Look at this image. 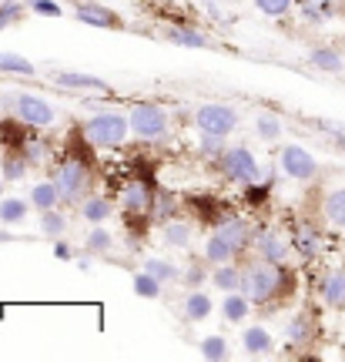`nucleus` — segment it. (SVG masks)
<instances>
[{"label": "nucleus", "mask_w": 345, "mask_h": 362, "mask_svg": "<svg viewBox=\"0 0 345 362\" xmlns=\"http://www.w3.org/2000/svg\"><path fill=\"white\" fill-rule=\"evenodd\" d=\"M285 336H288L292 346H312V339H315V319H312L308 312L292 315L288 325H285Z\"/></svg>", "instance_id": "15"}, {"label": "nucleus", "mask_w": 345, "mask_h": 362, "mask_svg": "<svg viewBox=\"0 0 345 362\" xmlns=\"http://www.w3.org/2000/svg\"><path fill=\"white\" fill-rule=\"evenodd\" d=\"M205 7L211 11V17H215V21H225V13H221V11L215 7V0H205Z\"/></svg>", "instance_id": "47"}, {"label": "nucleus", "mask_w": 345, "mask_h": 362, "mask_svg": "<svg viewBox=\"0 0 345 362\" xmlns=\"http://www.w3.org/2000/svg\"><path fill=\"white\" fill-rule=\"evenodd\" d=\"M0 71L7 74H34V64L21 54H0Z\"/></svg>", "instance_id": "36"}, {"label": "nucleus", "mask_w": 345, "mask_h": 362, "mask_svg": "<svg viewBox=\"0 0 345 362\" xmlns=\"http://www.w3.org/2000/svg\"><path fill=\"white\" fill-rule=\"evenodd\" d=\"M144 269L151 272V275H158L161 282H178L181 275H185V272H181L171 259H148L144 262Z\"/></svg>", "instance_id": "33"}, {"label": "nucleus", "mask_w": 345, "mask_h": 362, "mask_svg": "<svg viewBox=\"0 0 345 362\" xmlns=\"http://www.w3.org/2000/svg\"><path fill=\"white\" fill-rule=\"evenodd\" d=\"M74 17L81 21V24H88V27H104V30H117V27H121V17H117L115 11L101 7V4H94V0H88V4L74 7Z\"/></svg>", "instance_id": "12"}, {"label": "nucleus", "mask_w": 345, "mask_h": 362, "mask_svg": "<svg viewBox=\"0 0 345 362\" xmlns=\"http://www.w3.org/2000/svg\"><path fill=\"white\" fill-rule=\"evenodd\" d=\"M151 215H158V218H168V221L175 218V198H171L165 188L154 194V211H151Z\"/></svg>", "instance_id": "40"}, {"label": "nucleus", "mask_w": 345, "mask_h": 362, "mask_svg": "<svg viewBox=\"0 0 345 362\" xmlns=\"http://www.w3.org/2000/svg\"><path fill=\"white\" fill-rule=\"evenodd\" d=\"M281 171L288 175L292 181H312L319 175V161L312 151H305L302 144H285L281 148Z\"/></svg>", "instance_id": "8"}, {"label": "nucleus", "mask_w": 345, "mask_h": 362, "mask_svg": "<svg viewBox=\"0 0 345 362\" xmlns=\"http://www.w3.org/2000/svg\"><path fill=\"white\" fill-rule=\"evenodd\" d=\"M319 128H325V131H329V138H332V141H335V144H339V148H342V151H345V128H339L335 121H319Z\"/></svg>", "instance_id": "45"}, {"label": "nucleus", "mask_w": 345, "mask_h": 362, "mask_svg": "<svg viewBox=\"0 0 345 362\" xmlns=\"http://www.w3.org/2000/svg\"><path fill=\"white\" fill-rule=\"evenodd\" d=\"M248 312H252V298L245 296V292H228V296L221 298V315L228 322H245Z\"/></svg>", "instance_id": "22"}, {"label": "nucleus", "mask_w": 345, "mask_h": 362, "mask_svg": "<svg viewBox=\"0 0 345 362\" xmlns=\"http://www.w3.org/2000/svg\"><path fill=\"white\" fill-rule=\"evenodd\" d=\"M84 138H88L94 148H121L131 134V117L115 115V111H104V115H94L84 121Z\"/></svg>", "instance_id": "2"}, {"label": "nucleus", "mask_w": 345, "mask_h": 362, "mask_svg": "<svg viewBox=\"0 0 345 362\" xmlns=\"http://www.w3.org/2000/svg\"><path fill=\"white\" fill-rule=\"evenodd\" d=\"M308 61H312V67H319V71H325V74H342L345 71L342 54L332 51V47H315V51L308 54Z\"/></svg>", "instance_id": "26"}, {"label": "nucleus", "mask_w": 345, "mask_h": 362, "mask_svg": "<svg viewBox=\"0 0 345 362\" xmlns=\"http://www.w3.org/2000/svg\"><path fill=\"white\" fill-rule=\"evenodd\" d=\"M0 198H4V181H0Z\"/></svg>", "instance_id": "48"}, {"label": "nucleus", "mask_w": 345, "mask_h": 362, "mask_svg": "<svg viewBox=\"0 0 345 362\" xmlns=\"http://www.w3.org/2000/svg\"><path fill=\"white\" fill-rule=\"evenodd\" d=\"M255 131H258V138H265V141H275L281 134V121L275 115H258L255 117Z\"/></svg>", "instance_id": "38"}, {"label": "nucleus", "mask_w": 345, "mask_h": 362, "mask_svg": "<svg viewBox=\"0 0 345 362\" xmlns=\"http://www.w3.org/2000/svg\"><path fill=\"white\" fill-rule=\"evenodd\" d=\"M271 185H275V181H271ZM271 185H245V202H248V205H262V202H265V198H269V192H271Z\"/></svg>", "instance_id": "44"}, {"label": "nucleus", "mask_w": 345, "mask_h": 362, "mask_svg": "<svg viewBox=\"0 0 345 362\" xmlns=\"http://www.w3.org/2000/svg\"><path fill=\"white\" fill-rule=\"evenodd\" d=\"M242 346L248 356H269L275 349V339H271V332L265 325H248L242 332Z\"/></svg>", "instance_id": "16"}, {"label": "nucleus", "mask_w": 345, "mask_h": 362, "mask_svg": "<svg viewBox=\"0 0 345 362\" xmlns=\"http://www.w3.org/2000/svg\"><path fill=\"white\" fill-rule=\"evenodd\" d=\"M0 175H4V181H21L27 175V155L7 151V155L0 158Z\"/></svg>", "instance_id": "29"}, {"label": "nucleus", "mask_w": 345, "mask_h": 362, "mask_svg": "<svg viewBox=\"0 0 345 362\" xmlns=\"http://www.w3.org/2000/svg\"><path fill=\"white\" fill-rule=\"evenodd\" d=\"M30 205L37 208V211H51V208L61 205L57 181H40V185H30Z\"/></svg>", "instance_id": "21"}, {"label": "nucleus", "mask_w": 345, "mask_h": 362, "mask_svg": "<svg viewBox=\"0 0 345 362\" xmlns=\"http://www.w3.org/2000/svg\"><path fill=\"white\" fill-rule=\"evenodd\" d=\"M24 7L21 0H0V30L11 24H21V17H24Z\"/></svg>", "instance_id": "35"}, {"label": "nucleus", "mask_w": 345, "mask_h": 362, "mask_svg": "<svg viewBox=\"0 0 345 362\" xmlns=\"http://www.w3.org/2000/svg\"><path fill=\"white\" fill-rule=\"evenodd\" d=\"M131 134L141 138V141H158V138H165L168 128H171V121H168V111L161 104L154 101H141L131 107Z\"/></svg>", "instance_id": "4"}, {"label": "nucleus", "mask_w": 345, "mask_h": 362, "mask_svg": "<svg viewBox=\"0 0 345 362\" xmlns=\"http://www.w3.org/2000/svg\"><path fill=\"white\" fill-rule=\"evenodd\" d=\"M40 232L47 235V238H61V235L67 232L64 211H57V208H51V211H40Z\"/></svg>", "instance_id": "32"}, {"label": "nucleus", "mask_w": 345, "mask_h": 362, "mask_svg": "<svg viewBox=\"0 0 345 362\" xmlns=\"http://www.w3.org/2000/svg\"><path fill=\"white\" fill-rule=\"evenodd\" d=\"M4 238H11V235H0V242H4Z\"/></svg>", "instance_id": "49"}, {"label": "nucleus", "mask_w": 345, "mask_h": 362, "mask_svg": "<svg viewBox=\"0 0 345 362\" xmlns=\"http://www.w3.org/2000/svg\"><path fill=\"white\" fill-rule=\"evenodd\" d=\"M154 188L151 181H131L128 188H124V198H121V208H124V215L128 218H148L154 211Z\"/></svg>", "instance_id": "9"}, {"label": "nucleus", "mask_w": 345, "mask_h": 362, "mask_svg": "<svg viewBox=\"0 0 345 362\" xmlns=\"http://www.w3.org/2000/svg\"><path fill=\"white\" fill-rule=\"evenodd\" d=\"M165 37L171 40V44H181V47H194V51H208L211 47V40L205 37V34H198V30H192V27H168L165 30Z\"/></svg>", "instance_id": "19"}, {"label": "nucleus", "mask_w": 345, "mask_h": 362, "mask_svg": "<svg viewBox=\"0 0 345 362\" xmlns=\"http://www.w3.org/2000/svg\"><path fill=\"white\" fill-rule=\"evenodd\" d=\"M198 151L205 158H221L228 148H225V138H218V134H201V131H198Z\"/></svg>", "instance_id": "37"}, {"label": "nucleus", "mask_w": 345, "mask_h": 362, "mask_svg": "<svg viewBox=\"0 0 345 362\" xmlns=\"http://www.w3.org/2000/svg\"><path fill=\"white\" fill-rule=\"evenodd\" d=\"M13 111L17 117L24 121L27 128H51L57 111H54V104L47 98H40V94H13Z\"/></svg>", "instance_id": "7"}, {"label": "nucleus", "mask_w": 345, "mask_h": 362, "mask_svg": "<svg viewBox=\"0 0 345 362\" xmlns=\"http://www.w3.org/2000/svg\"><path fill=\"white\" fill-rule=\"evenodd\" d=\"M295 4H298V11H302V17H305L308 24H322V21H325L322 4H315V0H295Z\"/></svg>", "instance_id": "42"}, {"label": "nucleus", "mask_w": 345, "mask_h": 362, "mask_svg": "<svg viewBox=\"0 0 345 362\" xmlns=\"http://www.w3.org/2000/svg\"><path fill=\"white\" fill-rule=\"evenodd\" d=\"M292 4L295 0H255V7L265 17H285V13L292 11Z\"/></svg>", "instance_id": "39"}, {"label": "nucleus", "mask_w": 345, "mask_h": 362, "mask_svg": "<svg viewBox=\"0 0 345 362\" xmlns=\"http://www.w3.org/2000/svg\"><path fill=\"white\" fill-rule=\"evenodd\" d=\"M255 248L265 262H279V265H285V262H288V252H292V242H288L281 232H258Z\"/></svg>", "instance_id": "11"}, {"label": "nucleus", "mask_w": 345, "mask_h": 362, "mask_svg": "<svg viewBox=\"0 0 345 362\" xmlns=\"http://www.w3.org/2000/svg\"><path fill=\"white\" fill-rule=\"evenodd\" d=\"M181 279H185V285H188V288H201V282L208 279V272H205V265L192 262V265L185 269V275H181Z\"/></svg>", "instance_id": "43"}, {"label": "nucleus", "mask_w": 345, "mask_h": 362, "mask_svg": "<svg viewBox=\"0 0 345 362\" xmlns=\"http://www.w3.org/2000/svg\"><path fill=\"white\" fill-rule=\"evenodd\" d=\"M211 312H215V302H211L205 292L192 288V292H188V298H185V315H188L192 322H205Z\"/></svg>", "instance_id": "25"}, {"label": "nucleus", "mask_w": 345, "mask_h": 362, "mask_svg": "<svg viewBox=\"0 0 345 362\" xmlns=\"http://www.w3.org/2000/svg\"><path fill=\"white\" fill-rule=\"evenodd\" d=\"M319 296L329 309H342L345 305V269H332L319 282Z\"/></svg>", "instance_id": "14"}, {"label": "nucleus", "mask_w": 345, "mask_h": 362, "mask_svg": "<svg viewBox=\"0 0 345 362\" xmlns=\"http://www.w3.org/2000/svg\"><path fill=\"white\" fill-rule=\"evenodd\" d=\"M194 124L201 134H218V138H228L238 131V111L231 104H201L194 111Z\"/></svg>", "instance_id": "5"}, {"label": "nucleus", "mask_w": 345, "mask_h": 362, "mask_svg": "<svg viewBox=\"0 0 345 362\" xmlns=\"http://www.w3.org/2000/svg\"><path fill=\"white\" fill-rule=\"evenodd\" d=\"M215 235H221L228 245H235V252L242 255L245 248H248V242H255V228H252V221H245V218H238V215H228L225 221H218V228H215Z\"/></svg>", "instance_id": "10"}, {"label": "nucleus", "mask_w": 345, "mask_h": 362, "mask_svg": "<svg viewBox=\"0 0 345 362\" xmlns=\"http://www.w3.org/2000/svg\"><path fill=\"white\" fill-rule=\"evenodd\" d=\"M211 285L221 288V292H242V269L231 265V262L215 265V272H211Z\"/></svg>", "instance_id": "23"}, {"label": "nucleus", "mask_w": 345, "mask_h": 362, "mask_svg": "<svg viewBox=\"0 0 345 362\" xmlns=\"http://www.w3.org/2000/svg\"><path fill=\"white\" fill-rule=\"evenodd\" d=\"M161 288H165V282H161L158 275H151L148 269L134 275V292H138L141 298H161Z\"/></svg>", "instance_id": "31"}, {"label": "nucleus", "mask_w": 345, "mask_h": 362, "mask_svg": "<svg viewBox=\"0 0 345 362\" xmlns=\"http://www.w3.org/2000/svg\"><path fill=\"white\" fill-rule=\"evenodd\" d=\"M27 208H30V202H24V198H0V221L21 225L27 218Z\"/></svg>", "instance_id": "28"}, {"label": "nucleus", "mask_w": 345, "mask_h": 362, "mask_svg": "<svg viewBox=\"0 0 345 362\" xmlns=\"http://www.w3.org/2000/svg\"><path fill=\"white\" fill-rule=\"evenodd\" d=\"M111 245H115V235L101 228V225L94 232H88V238H84V252L88 255H104V252H111Z\"/></svg>", "instance_id": "30"}, {"label": "nucleus", "mask_w": 345, "mask_h": 362, "mask_svg": "<svg viewBox=\"0 0 345 362\" xmlns=\"http://www.w3.org/2000/svg\"><path fill=\"white\" fill-rule=\"evenodd\" d=\"M322 215H325V221H329L332 228H342L345 232V188H335V192L325 194Z\"/></svg>", "instance_id": "20"}, {"label": "nucleus", "mask_w": 345, "mask_h": 362, "mask_svg": "<svg viewBox=\"0 0 345 362\" xmlns=\"http://www.w3.org/2000/svg\"><path fill=\"white\" fill-rule=\"evenodd\" d=\"M292 248L305 262H312L315 255H319V248H322V235L315 232L312 225H298V228H295V238H292Z\"/></svg>", "instance_id": "18"}, {"label": "nucleus", "mask_w": 345, "mask_h": 362, "mask_svg": "<svg viewBox=\"0 0 345 362\" xmlns=\"http://www.w3.org/2000/svg\"><path fill=\"white\" fill-rule=\"evenodd\" d=\"M235 259H238L235 245H228L221 235L211 232V238L205 242V262L208 265H225V262H235Z\"/></svg>", "instance_id": "24"}, {"label": "nucleus", "mask_w": 345, "mask_h": 362, "mask_svg": "<svg viewBox=\"0 0 345 362\" xmlns=\"http://www.w3.org/2000/svg\"><path fill=\"white\" fill-rule=\"evenodd\" d=\"M71 255H74V248L67 245V242H61V238H57V242H54V259H71Z\"/></svg>", "instance_id": "46"}, {"label": "nucleus", "mask_w": 345, "mask_h": 362, "mask_svg": "<svg viewBox=\"0 0 345 362\" xmlns=\"http://www.w3.org/2000/svg\"><path fill=\"white\" fill-rule=\"evenodd\" d=\"M161 242L171 248H188V242H192V225H188V221H165Z\"/></svg>", "instance_id": "27"}, {"label": "nucleus", "mask_w": 345, "mask_h": 362, "mask_svg": "<svg viewBox=\"0 0 345 362\" xmlns=\"http://www.w3.org/2000/svg\"><path fill=\"white\" fill-rule=\"evenodd\" d=\"M218 165H221V175L228 181H235V185H255L258 181V161H255V155L245 148V144H238V148H228L225 155L218 158Z\"/></svg>", "instance_id": "6"}, {"label": "nucleus", "mask_w": 345, "mask_h": 362, "mask_svg": "<svg viewBox=\"0 0 345 362\" xmlns=\"http://www.w3.org/2000/svg\"><path fill=\"white\" fill-rule=\"evenodd\" d=\"M88 165H90V158H81V155H71L61 161V168L54 175L57 192H61V205H77V202H84L88 185H90Z\"/></svg>", "instance_id": "3"}, {"label": "nucleus", "mask_w": 345, "mask_h": 362, "mask_svg": "<svg viewBox=\"0 0 345 362\" xmlns=\"http://www.w3.org/2000/svg\"><path fill=\"white\" fill-rule=\"evenodd\" d=\"M111 215H115V202L104 198V194H94V198L81 202V218L88 221V225H104Z\"/></svg>", "instance_id": "17"}, {"label": "nucleus", "mask_w": 345, "mask_h": 362, "mask_svg": "<svg viewBox=\"0 0 345 362\" xmlns=\"http://www.w3.org/2000/svg\"><path fill=\"white\" fill-rule=\"evenodd\" d=\"M54 84L64 90H98V94H111L107 81L94 78V74H74V71H57V74H54Z\"/></svg>", "instance_id": "13"}, {"label": "nucleus", "mask_w": 345, "mask_h": 362, "mask_svg": "<svg viewBox=\"0 0 345 362\" xmlns=\"http://www.w3.org/2000/svg\"><path fill=\"white\" fill-rule=\"evenodd\" d=\"M27 11L37 13V17H61V4H54V0H27Z\"/></svg>", "instance_id": "41"}, {"label": "nucleus", "mask_w": 345, "mask_h": 362, "mask_svg": "<svg viewBox=\"0 0 345 362\" xmlns=\"http://www.w3.org/2000/svg\"><path fill=\"white\" fill-rule=\"evenodd\" d=\"M201 356L211 359V362L228 359V342H225V336H205L201 339Z\"/></svg>", "instance_id": "34"}, {"label": "nucleus", "mask_w": 345, "mask_h": 362, "mask_svg": "<svg viewBox=\"0 0 345 362\" xmlns=\"http://www.w3.org/2000/svg\"><path fill=\"white\" fill-rule=\"evenodd\" d=\"M242 292L252 298V305H269L279 296L292 292V272L279 262L258 259L248 269H242Z\"/></svg>", "instance_id": "1"}]
</instances>
